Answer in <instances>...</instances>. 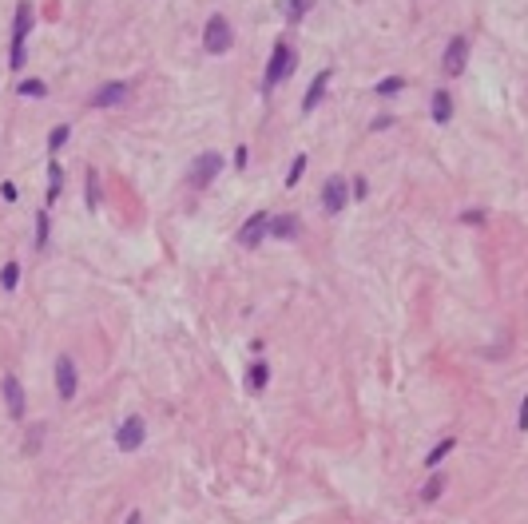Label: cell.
Instances as JSON below:
<instances>
[{"mask_svg":"<svg viewBox=\"0 0 528 524\" xmlns=\"http://www.w3.org/2000/svg\"><path fill=\"white\" fill-rule=\"evenodd\" d=\"M294 68H298V48H294V40L278 36L271 48V60H266V72H262V95H271L282 79H290Z\"/></svg>","mask_w":528,"mask_h":524,"instance_id":"1","label":"cell"},{"mask_svg":"<svg viewBox=\"0 0 528 524\" xmlns=\"http://www.w3.org/2000/svg\"><path fill=\"white\" fill-rule=\"evenodd\" d=\"M32 4L20 0L17 4V16H12V48H8V68L12 72H24L28 64V40H32Z\"/></svg>","mask_w":528,"mask_h":524,"instance_id":"2","label":"cell"},{"mask_svg":"<svg viewBox=\"0 0 528 524\" xmlns=\"http://www.w3.org/2000/svg\"><path fill=\"white\" fill-rule=\"evenodd\" d=\"M231 48H235V24L223 12H211L207 24H203V52L207 56H226Z\"/></svg>","mask_w":528,"mask_h":524,"instance_id":"3","label":"cell"},{"mask_svg":"<svg viewBox=\"0 0 528 524\" xmlns=\"http://www.w3.org/2000/svg\"><path fill=\"white\" fill-rule=\"evenodd\" d=\"M226 167V159L223 151H203V155H195L191 159V171H187V187L191 191H207L219 175H223Z\"/></svg>","mask_w":528,"mask_h":524,"instance_id":"4","label":"cell"},{"mask_svg":"<svg viewBox=\"0 0 528 524\" xmlns=\"http://www.w3.org/2000/svg\"><path fill=\"white\" fill-rule=\"evenodd\" d=\"M469 56H473V40H469L465 32L449 36V40H445V52H441V72H445L449 79L465 76V68H469Z\"/></svg>","mask_w":528,"mask_h":524,"instance_id":"5","label":"cell"},{"mask_svg":"<svg viewBox=\"0 0 528 524\" xmlns=\"http://www.w3.org/2000/svg\"><path fill=\"white\" fill-rule=\"evenodd\" d=\"M144 441H147V421L144 417H135V413L124 417L119 429H115V449H119V453H139Z\"/></svg>","mask_w":528,"mask_h":524,"instance_id":"6","label":"cell"},{"mask_svg":"<svg viewBox=\"0 0 528 524\" xmlns=\"http://www.w3.org/2000/svg\"><path fill=\"white\" fill-rule=\"evenodd\" d=\"M350 206V179L346 175H330L326 187H322V211L326 215H342Z\"/></svg>","mask_w":528,"mask_h":524,"instance_id":"7","label":"cell"},{"mask_svg":"<svg viewBox=\"0 0 528 524\" xmlns=\"http://www.w3.org/2000/svg\"><path fill=\"white\" fill-rule=\"evenodd\" d=\"M56 394H60V401H72V397L80 394V369H76L72 353L56 358Z\"/></svg>","mask_w":528,"mask_h":524,"instance_id":"8","label":"cell"},{"mask_svg":"<svg viewBox=\"0 0 528 524\" xmlns=\"http://www.w3.org/2000/svg\"><path fill=\"white\" fill-rule=\"evenodd\" d=\"M131 99V84L128 79H108V84H99L96 92H92V108H124Z\"/></svg>","mask_w":528,"mask_h":524,"instance_id":"9","label":"cell"},{"mask_svg":"<svg viewBox=\"0 0 528 524\" xmlns=\"http://www.w3.org/2000/svg\"><path fill=\"white\" fill-rule=\"evenodd\" d=\"M0 394H4L8 417H12V421H24V385H20L17 373H4V381H0Z\"/></svg>","mask_w":528,"mask_h":524,"instance_id":"10","label":"cell"},{"mask_svg":"<svg viewBox=\"0 0 528 524\" xmlns=\"http://www.w3.org/2000/svg\"><path fill=\"white\" fill-rule=\"evenodd\" d=\"M266 226H271V215H266V211H255V215H251V219L239 226V242L246 246V251H251V246H258V242L266 238Z\"/></svg>","mask_w":528,"mask_h":524,"instance_id":"11","label":"cell"},{"mask_svg":"<svg viewBox=\"0 0 528 524\" xmlns=\"http://www.w3.org/2000/svg\"><path fill=\"white\" fill-rule=\"evenodd\" d=\"M298 235H302V219H298V215H271L266 238H278V242H294Z\"/></svg>","mask_w":528,"mask_h":524,"instance_id":"12","label":"cell"},{"mask_svg":"<svg viewBox=\"0 0 528 524\" xmlns=\"http://www.w3.org/2000/svg\"><path fill=\"white\" fill-rule=\"evenodd\" d=\"M330 79H334V68H322L318 76L310 79V88H306V95H302V115H310V111H314L322 99H326V88H330Z\"/></svg>","mask_w":528,"mask_h":524,"instance_id":"13","label":"cell"},{"mask_svg":"<svg viewBox=\"0 0 528 524\" xmlns=\"http://www.w3.org/2000/svg\"><path fill=\"white\" fill-rule=\"evenodd\" d=\"M266 385H271V362L255 358L246 365V394H266Z\"/></svg>","mask_w":528,"mask_h":524,"instance_id":"14","label":"cell"},{"mask_svg":"<svg viewBox=\"0 0 528 524\" xmlns=\"http://www.w3.org/2000/svg\"><path fill=\"white\" fill-rule=\"evenodd\" d=\"M314 8H318V0H278V12L286 24H302Z\"/></svg>","mask_w":528,"mask_h":524,"instance_id":"15","label":"cell"},{"mask_svg":"<svg viewBox=\"0 0 528 524\" xmlns=\"http://www.w3.org/2000/svg\"><path fill=\"white\" fill-rule=\"evenodd\" d=\"M429 115L437 127H445L449 119H453V95L445 92V88H437V92L429 95Z\"/></svg>","mask_w":528,"mask_h":524,"instance_id":"16","label":"cell"},{"mask_svg":"<svg viewBox=\"0 0 528 524\" xmlns=\"http://www.w3.org/2000/svg\"><path fill=\"white\" fill-rule=\"evenodd\" d=\"M60 187H64V167H60V159L52 155L48 159V199H44V206L60 203Z\"/></svg>","mask_w":528,"mask_h":524,"instance_id":"17","label":"cell"},{"mask_svg":"<svg viewBox=\"0 0 528 524\" xmlns=\"http://www.w3.org/2000/svg\"><path fill=\"white\" fill-rule=\"evenodd\" d=\"M99 203H104V191H99V175H96V167H88V171H84V206H88V211H96Z\"/></svg>","mask_w":528,"mask_h":524,"instance_id":"18","label":"cell"},{"mask_svg":"<svg viewBox=\"0 0 528 524\" xmlns=\"http://www.w3.org/2000/svg\"><path fill=\"white\" fill-rule=\"evenodd\" d=\"M17 286H20V262L8 258V262L0 266V294H17Z\"/></svg>","mask_w":528,"mask_h":524,"instance_id":"19","label":"cell"},{"mask_svg":"<svg viewBox=\"0 0 528 524\" xmlns=\"http://www.w3.org/2000/svg\"><path fill=\"white\" fill-rule=\"evenodd\" d=\"M405 88H409V79H405V76H385V79H378V88H373V92H378V99H393V95L405 92Z\"/></svg>","mask_w":528,"mask_h":524,"instance_id":"20","label":"cell"},{"mask_svg":"<svg viewBox=\"0 0 528 524\" xmlns=\"http://www.w3.org/2000/svg\"><path fill=\"white\" fill-rule=\"evenodd\" d=\"M453 449H457V437H445V441H437L429 453H425V469H437V465H441V460H445Z\"/></svg>","mask_w":528,"mask_h":524,"instance_id":"21","label":"cell"},{"mask_svg":"<svg viewBox=\"0 0 528 524\" xmlns=\"http://www.w3.org/2000/svg\"><path fill=\"white\" fill-rule=\"evenodd\" d=\"M17 95H32V99H44L48 95V84L40 76H24V79H17Z\"/></svg>","mask_w":528,"mask_h":524,"instance_id":"22","label":"cell"},{"mask_svg":"<svg viewBox=\"0 0 528 524\" xmlns=\"http://www.w3.org/2000/svg\"><path fill=\"white\" fill-rule=\"evenodd\" d=\"M48 238H52V222H48V206L36 215V242L32 251H48Z\"/></svg>","mask_w":528,"mask_h":524,"instance_id":"23","label":"cell"},{"mask_svg":"<svg viewBox=\"0 0 528 524\" xmlns=\"http://www.w3.org/2000/svg\"><path fill=\"white\" fill-rule=\"evenodd\" d=\"M445 473H433L429 481H425V489H421V501H425V505H433V501H441V492H445Z\"/></svg>","mask_w":528,"mask_h":524,"instance_id":"24","label":"cell"},{"mask_svg":"<svg viewBox=\"0 0 528 524\" xmlns=\"http://www.w3.org/2000/svg\"><path fill=\"white\" fill-rule=\"evenodd\" d=\"M68 139H72V127H68V124H56L48 131V155H60V147H64Z\"/></svg>","mask_w":528,"mask_h":524,"instance_id":"25","label":"cell"},{"mask_svg":"<svg viewBox=\"0 0 528 524\" xmlns=\"http://www.w3.org/2000/svg\"><path fill=\"white\" fill-rule=\"evenodd\" d=\"M306 167H310V155H306V151H298V155H294V163H290V171H286V191L298 187V179L306 175Z\"/></svg>","mask_w":528,"mask_h":524,"instance_id":"26","label":"cell"},{"mask_svg":"<svg viewBox=\"0 0 528 524\" xmlns=\"http://www.w3.org/2000/svg\"><path fill=\"white\" fill-rule=\"evenodd\" d=\"M350 199H353V203H366V199H369V179H366V175H353V179H350Z\"/></svg>","mask_w":528,"mask_h":524,"instance_id":"27","label":"cell"},{"mask_svg":"<svg viewBox=\"0 0 528 524\" xmlns=\"http://www.w3.org/2000/svg\"><path fill=\"white\" fill-rule=\"evenodd\" d=\"M246 163H251V147L239 143V147H235V171H246Z\"/></svg>","mask_w":528,"mask_h":524,"instance_id":"28","label":"cell"},{"mask_svg":"<svg viewBox=\"0 0 528 524\" xmlns=\"http://www.w3.org/2000/svg\"><path fill=\"white\" fill-rule=\"evenodd\" d=\"M17 183H12V179H4V183H0V199H4V203H17Z\"/></svg>","mask_w":528,"mask_h":524,"instance_id":"29","label":"cell"},{"mask_svg":"<svg viewBox=\"0 0 528 524\" xmlns=\"http://www.w3.org/2000/svg\"><path fill=\"white\" fill-rule=\"evenodd\" d=\"M485 219H489L485 211H473V206H469V211H461V222H469V226H473V222H477V226H480V222H485Z\"/></svg>","mask_w":528,"mask_h":524,"instance_id":"30","label":"cell"},{"mask_svg":"<svg viewBox=\"0 0 528 524\" xmlns=\"http://www.w3.org/2000/svg\"><path fill=\"white\" fill-rule=\"evenodd\" d=\"M516 425H520V433H528V394H525V401H520V421H516Z\"/></svg>","mask_w":528,"mask_h":524,"instance_id":"31","label":"cell"},{"mask_svg":"<svg viewBox=\"0 0 528 524\" xmlns=\"http://www.w3.org/2000/svg\"><path fill=\"white\" fill-rule=\"evenodd\" d=\"M124 524H144V512H128V521Z\"/></svg>","mask_w":528,"mask_h":524,"instance_id":"32","label":"cell"}]
</instances>
